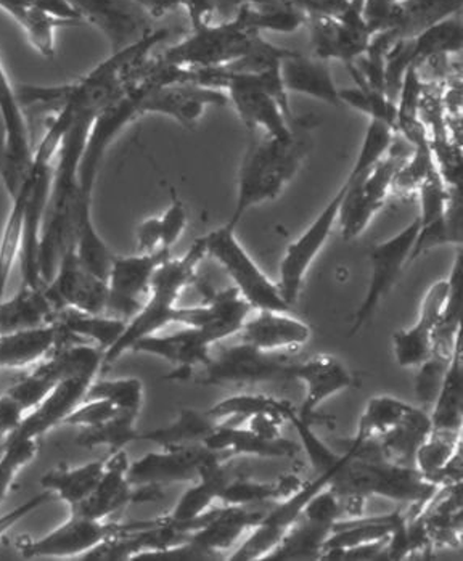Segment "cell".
<instances>
[{"mask_svg": "<svg viewBox=\"0 0 463 561\" xmlns=\"http://www.w3.org/2000/svg\"><path fill=\"white\" fill-rule=\"evenodd\" d=\"M232 19L255 33L293 34L306 26L308 12L285 0H267L240 7Z\"/></svg>", "mask_w": 463, "mask_h": 561, "instance_id": "4dcf8cb0", "label": "cell"}, {"mask_svg": "<svg viewBox=\"0 0 463 561\" xmlns=\"http://www.w3.org/2000/svg\"><path fill=\"white\" fill-rule=\"evenodd\" d=\"M291 378L304 385V401L298 415L308 423L327 399L358 387L356 375L331 354H319L304 363H294Z\"/></svg>", "mask_w": 463, "mask_h": 561, "instance_id": "ffe728a7", "label": "cell"}, {"mask_svg": "<svg viewBox=\"0 0 463 561\" xmlns=\"http://www.w3.org/2000/svg\"><path fill=\"white\" fill-rule=\"evenodd\" d=\"M57 311L44 287L22 285L12 298L0 299V333L19 332L54 322Z\"/></svg>", "mask_w": 463, "mask_h": 561, "instance_id": "f1b7e54d", "label": "cell"}, {"mask_svg": "<svg viewBox=\"0 0 463 561\" xmlns=\"http://www.w3.org/2000/svg\"><path fill=\"white\" fill-rule=\"evenodd\" d=\"M7 439H0V456H2L3 449H5Z\"/></svg>", "mask_w": 463, "mask_h": 561, "instance_id": "94428289", "label": "cell"}, {"mask_svg": "<svg viewBox=\"0 0 463 561\" xmlns=\"http://www.w3.org/2000/svg\"><path fill=\"white\" fill-rule=\"evenodd\" d=\"M57 501L54 492L47 491V489H43V491L37 492L33 497L27 499L26 502H23L19 507L12 508V511L3 513L0 515V539L13 528V526L19 525L20 522L27 518V516L33 515L34 512L39 511L44 505L50 504V502Z\"/></svg>", "mask_w": 463, "mask_h": 561, "instance_id": "db71d44e", "label": "cell"}, {"mask_svg": "<svg viewBox=\"0 0 463 561\" xmlns=\"http://www.w3.org/2000/svg\"><path fill=\"white\" fill-rule=\"evenodd\" d=\"M55 381L39 366L33 371L20 378L7 390V394L12 396L25 412L33 411L55 387Z\"/></svg>", "mask_w": 463, "mask_h": 561, "instance_id": "f907efd6", "label": "cell"}, {"mask_svg": "<svg viewBox=\"0 0 463 561\" xmlns=\"http://www.w3.org/2000/svg\"><path fill=\"white\" fill-rule=\"evenodd\" d=\"M0 181L12 196L33 163L34 146L19 91L0 60Z\"/></svg>", "mask_w": 463, "mask_h": 561, "instance_id": "52a82bcc", "label": "cell"}, {"mask_svg": "<svg viewBox=\"0 0 463 561\" xmlns=\"http://www.w3.org/2000/svg\"><path fill=\"white\" fill-rule=\"evenodd\" d=\"M170 256L171 251L137 253L132 256L116 254L106 278L108 299L105 314L126 322L132 319L149 296L154 272Z\"/></svg>", "mask_w": 463, "mask_h": 561, "instance_id": "7c38bea8", "label": "cell"}, {"mask_svg": "<svg viewBox=\"0 0 463 561\" xmlns=\"http://www.w3.org/2000/svg\"><path fill=\"white\" fill-rule=\"evenodd\" d=\"M200 239L205 244L206 256L221 264L231 277L233 288L255 311L293 312V308L280 294L279 284L267 277L266 272L257 266L236 239L235 229L225 224Z\"/></svg>", "mask_w": 463, "mask_h": 561, "instance_id": "277c9868", "label": "cell"}, {"mask_svg": "<svg viewBox=\"0 0 463 561\" xmlns=\"http://www.w3.org/2000/svg\"><path fill=\"white\" fill-rule=\"evenodd\" d=\"M253 308L235 288L208 295L205 305L177 309L176 323L201 330L208 342H224L239 335L243 323L252 316Z\"/></svg>", "mask_w": 463, "mask_h": 561, "instance_id": "e0dca14e", "label": "cell"}, {"mask_svg": "<svg viewBox=\"0 0 463 561\" xmlns=\"http://www.w3.org/2000/svg\"><path fill=\"white\" fill-rule=\"evenodd\" d=\"M216 425L218 422L206 414V411L182 409L177 419L170 425L150 430V432H140L139 440H149L160 447L204 444Z\"/></svg>", "mask_w": 463, "mask_h": 561, "instance_id": "74e56055", "label": "cell"}, {"mask_svg": "<svg viewBox=\"0 0 463 561\" xmlns=\"http://www.w3.org/2000/svg\"><path fill=\"white\" fill-rule=\"evenodd\" d=\"M463 240V208H462V185L451 187V202L441 218L420 226L414 248H412L410 264L438 247L445 244H459Z\"/></svg>", "mask_w": 463, "mask_h": 561, "instance_id": "e575fe53", "label": "cell"}, {"mask_svg": "<svg viewBox=\"0 0 463 561\" xmlns=\"http://www.w3.org/2000/svg\"><path fill=\"white\" fill-rule=\"evenodd\" d=\"M39 439L7 438V446L0 456V504L9 495L10 488L15 483L16 474L36 457Z\"/></svg>", "mask_w": 463, "mask_h": 561, "instance_id": "7dc6e473", "label": "cell"}, {"mask_svg": "<svg viewBox=\"0 0 463 561\" xmlns=\"http://www.w3.org/2000/svg\"><path fill=\"white\" fill-rule=\"evenodd\" d=\"M137 419H139V412L119 411L102 425L82 428L77 444L85 449L108 447L109 453H118L134 440H139L140 432L136 426Z\"/></svg>", "mask_w": 463, "mask_h": 561, "instance_id": "ab89813d", "label": "cell"}, {"mask_svg": "<svg viewBox=\"0 0 463 561\" xmlns=\"http://www.w3.org/2000/svg\"><path fill=\"white\" fill-rule=\"evenodd\" d=\"M119 409L105 399H84L81 404L65 419L63 425L92 428L102 425L118 414Z\"/></svg>", "mask_w": 463, "mask_h": 561, "instance_id": "f5cc1de1", "label": "cell"}, {"mask_svg": "<svg viewBox=\"0 0 463 561\" xmlns=\"http://www.w3.org/2000/svg\"><path fill=\"white\" fill-rule=\"evenodd\" d=\"M63 339L57 322L19 332L0 333V368H23L39 364Z\"/></svg>", "mask_w": 463, "mask_h": 561, "instance_id": "4316f807", "label": "cell"}, {"mask_svg": "<svg viewBox=\"0 0 463 561\" xmlns=\"http://www.w3.org/2000/svg\"><path fill=\"white\" fill-rule=\"evenodd\" d=\"M352 182V174L346 175L345 182L339 185L336 194L332 196L331 202L319 213L317 218L312 220L311 226L298 237L294 242L288 244L285 250L282 261L279 266L280 294L285 301L293 308L303 290L304 280H306L309 268L317 260L325 244L331 240L336 224H338L339 208L343 199Z\"/></svg>", "mask_w": 463, "mask_h": 561, "instance_id": "ba28073f", "label": "cell"}, {"mask_svg": "<svg viewBox=\"0 0 463 561\" xmlns=\"http://www.w3.org/2000/svg\"><path fill=\"white\" fill-rule=\"evenodd\" d=\"M462 453V433L431 430L414 457V467L435 484L438 474Z\"/></svg>", "mask_w": 463, "mask_h": 561, "instance_id": "b9f144b4", "label": "cell"}, {"mask_svg": "<svg viewBox=\"0 0 463 561\" xmlns=\"http://www.w3.org/2000/svg\"><path fill=\"white\" fill-rule=\"evenodd\" d=\"M92 381L94 380L91 378L79 377L58 381L49 394L33 411L27 412L22 425L12 436L40 439L55 426L63 425L65 419L81 404Z\"/></svg>", "mask_w": 463, "mask_h": 561, "instance_id": "7402d4cb", "label": "cell"}, {"mask_svg": "<svg viewBox=\"0 0 463 561\" xmlns=\"http://www.w3.org/2000/svg\"><path fill=\"white\" fill-rule=\"evenodd\" d=\"M351 456L352 446L349 444L342 462L335 465L331 470L324 471V473H317V478H314V480L309 481L306 484H301L293 494L288 495L282 501L274 502L269 511L264 515V518L257 523L255 528L246 536V539L229 556V560L255 561L266 559L279 546L282 537L290 531L291 526L300 519L308 502L321 489L331 483L338 468Z\"/></svg>", "mask_w": 463, "mask_h": 561, "instance_id": "8992f818", "label": "cell"}, {"mask_svg": "<svg viewBox=\"0 0 463 561\" xmlns=\"http://www.w3.org/2000/svg\"><path fill=\"white\" fill-rule=\"evenodd\" d=\"M206 257L201 239L195 240L181 257H167L154 272L149 296L140 311L126 323L125 332L103 356V367L115 364L123 354L146 336L161 332L170 323H176L177 299L188 285L197 282V268Z\"/></svg>", "mask_w": 463, "mask_h": 561, "instance_id": "7a4b0ae2", "label": "cell"}, {"mask_svg": "<svg viewBox=\"0 0 463 561\" xmlns=\"http://www.w3.org/2000/svg\"><path fill=\"white\" fill-rule=\"evenodd\" d=\"M451 359L452 357L441 356V354H431L424 364L417 367L418 371L414 378L415 398L418 399L425 411L433 405Z\"/></svg>", "mask_w": 463, "mask_h": 561, "instance_id": "681fc988", "label": "cell"}, {"mask_svg": "<svg viewBox=\"0 0 463 561\" xmlns=\"http://www.w3.org/2000/svg\"><path fill=\"white\" fill-rule=\"evenodd\" d=\"M263 34L255 33L235 19L206 23L195 27L188 36L170 49L158 55L157 61L164 67L222 68L245 57Z\"/></svg>", "mask_w": 463, "mask_h": 561, "instance_id": "3957f363", "label": "cell"}, {"mask_svg": "<svg viewBox=\"0 0 463 561\" xmlns=\"http://www.w3.org/2000/svg\"><path fill=\"white\" fill-rule=\"evenodd\" d=\"M332 525L315 522L301 515L280 540L279 546L264 560H317L322 559L325 539L331 535Z\"/></svg>", "mask_w": 463, "mask_h": 561, "instance_id": "d590c367", "label": "cell"}, {"mask_svg": "<svg viewBox=\"0 0 463 561\" xmlns=\"http://www.w3.org/2000/svg\"><path fill=\"white\" fill-rule=\"evenodd\" d=\"M430 412L421 408H414L407 412L400 423L387 430L385 435L373 439L380 453L390 462L414 467V457L418 447L430 436Z\"/></svg>", "mask_w": 463, "mask_h": 561, "instance_id": "83f0119b", "label": "cell"}, {"mask_svg": "<svg viewBox=\"0 0 463 561\" xmlns=\"http://www.w3.org/2000/svg\"><path fill=\"white\" fill-rule=\"evenodd\" d=\"M301 486L297 477L280 478L276 483H257L252 480H229L222 489V505L273 504L293 494Z\"/></svg>", "mask_w": 463, "mask_h": 561, "instance_id": "60d3db41", "label": "cell"}, {"mask_svg": "<svg viewBox=\"0 0 463 561\" xmlns=\"http://www.w3.org/2000/svg\"><path fill=\"white\" fill-rule=\"evenodd\" d=\"M314 126L312 118H300L290 139L250 136L236 181L235 208L228 226L236 229L250 209L279 198L306 161Z\"/></svg>", "mask_w": 463, "mask_h": 561, "instance_id": "6da1fadb", "label": "cell"}, {"mask_svg": "<svg viewBox=\"0 0 463 561\" xmlns=\"http://www.w3.org/2000/svg\"><path fill=\"white\" fill-rule=\"evenodd\" d=\"M211 346L201 330L185 327L181 332L170 335H161L158 332L146 336L134 344L130 351L167 360L173 364L174 370L166 378L188 380L194 374V368L206 367L211 363Z\"/></svg>", "mask_w": 463, "mask_h": 561, "instance_id": "d6986e66", "label": "cell"}, {"mask_svg": "<svg viewBox=\"0 0 463 561\" xmlns=\"http://www.w3.org/2000/svg\"><path fill=\"white\" fill-rule=\"evenodd\" d=\"M143 396H146V390H143L142 380L136 377H126L92 381L85 391L84 399H105L119 411H132L140 414Z\"/></svg>", "mask_w": 463, "mask_h": 561, "instance_id": "bcb514c9", "label": "cell"}, {"mask_svg": "<svg viewBox=\"0 0 463 561\" xmlns=\"http://www.w3.org/2000/svg\"><path fill=\"white\" fill-rule=\"evenodd\" d=\"M410 409L412 404L403 399L377 396L367 402L359 419L356 436L360 439H377L400 423Z\"/></svg>", "mask_w": 463, "mask_h": 561, "instance_id": "7bdbcfd3", "label": "cell"}, {"mask_svg": "<svg viewBox=\"0 0 463 561\" xmlns=\"http://www.w3.org/2000/svg\"><path fill=\"white\" fill-rule=\"evenodd\" d=\"M308 15H339L348 9L349 0H297Z\"/></svg>", "mask_w": 463, "mask_h": 561, "instance_id": "680465c9", "label": "cell"}, {"mask_svg": "<svg viewBox=\"0 0 463 561\" xmlns=\"http://www.w3.org/2000/svg\"><path fill=\"white\" fill-rule=\"evenodd\" d=\"M228 460H216L204 468L200 478L194 481V486L181 495L180 502L170 515L164 516L170 525L181 531L192 535V525L206 512L211 511L212 504L221 499L222 489L229 483Z\"/></svg>", "mask_w": 463, "mask_h": 561, "instance_id": "484cf974", "label": "cell"}, {"mask_svg": "<svg viewBox=\"0 0 463 561\" xmlns=\"http://www.w3.org/2000/svg\"><path fill=\"white\" fill-rule=\"evenodd\" d=\"M208 449L228 454L229 457L252 456L263 459H293L300 447L294 440L283 438H266L257 435L246 425H231L218 422L208 438L204 440Z\"/></svg>", "mask_w": 463, "mask_h": 561, "instance_id": "603a6c76", "label": "cell"}, {"mask_svg": "<svg viewBox=\"0 0 463 561\" xmlns=\"http://www.w3.org/2000/svg\"><path fill=\"white\" fill-rule=\"evenodd\" d=\"M184 9L192 30L215 22V0H185Z\"/></svg>", "mask_w": 463, "mask_h": 561, "instance_id": "6f0895ef", "label": "cell"}, {"mask_svg": "<svg viewBox=\"0 0 463 561\" xmlns=\"http://www.w3.org/2000/svg\"><path fill=\"white\" fill-rule=\"evenodd\" d=\"M44 291L57 312L74 309L85 314H105L108 285L79 263L73 248L61 256Z\"/></svg>", "mask_w": 463, "mask_h": 561, "instance_id": "9a60e30c", "label": "cell"}, {"mask_svg": "<svg viewBox=\"0 0 463 561\" xmlns=\"http://www.w3.org/2000/svg\"><path fill=\"white\" fill-rule=\"evenodd\" d=\"M228 105V92L221 89L205 88V85L185 81L158 84L154 79V84L140 103V115L166 116L180 123L181 126L192 129L204 118L206 110Z\"/></svg>", "mask_w": 463, "mask_h": 561, "instance_id": "5bb4252c", "label": "cell"}, {"mask_svg": "<svg viewBox=\"0 0 463 561\" xmlns=\"http://www.w3.org/2000/svg\"><path fill=\"white\" fill-rule=\"evenodd\" d=\"M105 467L106 457L78 467H58L40 478V486L54 492L57 501L73 508L94 491L105 473Z\"/></svg>", "mask_w": 463, "mask_h": 561, "instance_id": "d6a6232c", "label": "cell"}, {"mask_svg": "<svg viewBox=\"0 0 463 561\" xmlns=\"http://www.w3.org/2000/svg\"><path fill=\"white\" fill-rule=\"evenodd\" d=\"M26 412L12 396H0V439H7L22 425Z\"/></svg>", "mask_w": 463, "mask_h": 561, "instance_id": "11a10c76", "label": "cell"}, {"mask_svg": "<svg viewBox=\"0 0 463 561\" xmlns=\"http://www.w3.org/2000/svg\"><path fill=\"white\" fill-rule=\"evenodd\" d=\"M418 229H420V222L415 218L396 236L373 244L369 253L370 278L366 298L356 311L349 336H355L372 320L383 299L400 280L404 268L409 266L412 248L417 239Z\"/></svg>", "mask_w": 463, "mask_h": 561, "instance_id": "9c48e42d", "label": "cell"}, {"mask_svg": "<svg viewBox=\"0 0 463 561\" xmlns=\"http://www.w3.org/2000/svg\"><path fill=\"white\" fill-rule=\"evenodd\" d=\"M57 322L65 332L77 336L79 340L95 344L103 351H108L126 329V320L112 318L106 314H85L74 309H63L55 316Z\"/></svg>", "mask_w": 463, "mask_h": 561, "instance_id": "8d00e7d4", "label": "cell"}, {"mask_svg": "<svg viewBox=\"0 0 463 561\" xmlns=\"http://www.w3.org/2000/svg\"><path fill=\"white\" fill-rule=\"evenodd\" d=\"M339 100H342V105L351 106L369 116L370 122L383 123L396 133V102L387 98L385 92L380 89L356 82V88L339 89Z\"/></svg>", "mask_w": 463, "mask_h": 561, "instance_id": "ee69618b", "label": "cell"}, {"mask_svg": "<svg viewBox=\"0 0 463 561\" xmlns=\"http://www.w3.org/2000/svg\"><path fill=\"white\" fill-rule=\"evenodd\" d=\"M137 5L152 20L163 19L167 13L184 9L185 0H136Z\"/></svg>", "mask_w": 463, "mask_h": 561, "instance_id": "91938a15", "label": "cell"}, {"mask_svg": "<svg viewBox=\"0 0 463 561\" xmlns=\"http://www.w3.org/2000/svg\"><path fill=\"white\" fill-rule=\"evenodd\" d=\"M280 75L288 94L293 92L327 105L342 106L339 88L332 75L331 61L291 50L280 65Z\"/></svg>", "mask_w": 463, "mask_h": 561, "instance_id": "d4e9b609", "label": "cell"}, {"mask_svg": "<svg viewBox=\"0 0 463 561\" xmlns=\"http://www.w3.org/2000/svg\"><path fill=\"white\" fill-rule=\"evenodd\" d=\"M161 233V250L171 251L180 242L188 226V211L176 191H171V203L163 215L158 216Z\"/></svg>", "mask_w": 463, "mask_h": 561, "instance_id": "816d5d0a", "label": "cell"}, {"mask_svg": "<svg viewBox=\"0 0 463 561\" xmlns=\"http://www.w3.org/2000/svg\"><path fill=\"white\" fill-rule=\"evenodd\" d=\"M463 46L462 13L441 20L409 39L410 64L420 68L425 64L448 60L461 54Z\"/></svg>", "mask_w": 463, "mask_h": 561, "instance_id": "f546056e", "label": "cell"}, {"mask_svg": "<svg viewBox=\"0 0 463 561\" xmlns=\"http://www.w3.org/2000/svg\"><path fill=\"white\" fill-rule=\"evenodd\" d=\"M431 430L462 433L463 425V357L462 340L455 347L451 364L430 411Z\"/></svg>", "mask_w": 463, "mask_h": 561, "instance_id": "1f68e13d", "label": "cell"}, {"mask_svg": "<svg viewBox=\"0 0 463 561\" xmlns=\"http://www.w3.org/2000/svg\"><path fill=\"white\" fill-rule=\"evenodd\" d=\"M306 26L312 55L325 61H343L346 67L355 65L372 43V33L351 5L339 15H308Z\"/></svg>", "mask_w": 463, "mask_h": 561, "instance_id": "4fadbf2b", "label": "cell"}, {"mask_svg": "<svg viewBox=\"0 0 463 561\" xmlns=\"http://www.w3.org/2000/svg\"><path fill=\"white\" fill-rule=\"evenodd\" d=\"M222 89L228 92L229 103H232L243 126L252 134L274 137V139H290L297 130L300 118L288 112L264 85L261 75L229 73L221 68Z\"/></svg>", "mask_w": 463, "mask_h": 561, "instance_id": "5b68a950", "label": "cell"}, {"mask_svg": "<svg viewBox=\"0 0 463 561\" xmlns=\"http://www.w3.org/2000/svg\"><path fill=\"white\" fill-rule=\"evenodd\" d=\"M243 343L266 353L297 350L311 340L312 330L293 312L256 311L240 330Z\"/></svg>", "mask_w": 463, "mask_h": 561, "instance_id": "44dd1931", "label": "cell"}, {"mask_svg": "<svg viewBox=\"0 0 463 561\" xmlns=\"http://www.w3.org/2000/svg\"><path fill=\"white\" fill-rule=\"evenodd\" d=\"M294 363L277 353H266L246 343L222 351L204 367V378L198 383L206 387L228 385H255L266 381L290 380Z\"/></svg>", "mask_w": 463, "mask_h": 561, "instance_id": "8fae6325", "label": "cell"}, {"mask_svg": "<svg viewBox=\"0 0 463 561\" xmlns=\"http://www.w3.org/2000/svg\"><path fill=\"white\" fill-rule=\"evenodd\" d=\"M116 523L99 522L71 513L67 522L40 539L19 543V552L26 560H73L88 553L106 537L115 535Z\"/></svg>", "mask_w": 463, "mask_h": 561, "instance_id": "2e32d148", "label": "cell"}, {"mask_svg": "<svg viewBox=\"0 0 463 561\" xmlns=\"http://www.w3.org/2000/svg\"><path fill=\"white\" fill-rule=\"evenodd\" d=\"M137 253H154L161 250V233L158 216L139 224L136 232Z\"/></svg>", "mask_w": 463, "mask_h": 561, "instance_id": "9f6ffc18", "label": "cell"}, {"mask_svg": "<svg viewBox=\"0 0 463 561\" xmlns=\"http://www.w3.org/2000/svg\"><path fill=\"white\" fill-rule=\"evenodd\" d=\"M228 454L215 453L205 444L161 447L130 462L128 481L132 488H161L174 483H194L201 471L216 460H229Z\"/></svg>", "mask_w": 463, "mask_h": 561, "instance_id": "30bf717a", "label": "cell"}, {"mask_svg": "<svg viewBox=\"0 0 463 561\" xmlns=\"http://www.w3.org/2000/svg\"><path fill=\"white\" fill-rule=\"evenodd\" d=\"M448 298V278L435 282L424 299L417 322L393 335V353L396 364L403 368H417L433 354V333Z\"/></svg>", "mask_w": 463, "mask_h": 561, "instance_id": "ac0fdd59", "label": "cell"}, {"mask_svg": "<svg viewBox=\"0 0 463 561\" xmlns=\"http://www.w3.org/2000/svg\"><path fill=\"white\" fill-rule=\"evenodd\" d=\"M283 401L273 396L264 394H236L216 402L212 408L206 409V414L216 422L243 425L250 416L261 412H274L282 409Z\"/></svg>", "mask_w": 463, "mask_h": 561, "instance_id": "f6af8a7d", "label": "cell"}, {"mask_svg": "<svg viewBox=\"0 0 463 561\" xmlns=\"http://www.w3.org/2000/svg\"><path fill=\"white\" fill-rule=\"evenodd\" d=\"M27 175V174H26ZM12 208L0 233V299L5 295L7 284L13 267L20 261L23 243V226H25V208L27 198V179L22 182L19 191L12 196Z\"/></svg>", "mask_w": 463, "mask_h": 561, "instance_id": "f35d334b", "label": "cell"}, {"mask_svg": "<svg viewBox=\"0 0 463 561\" xmlns=\"http://www.w3.org/2000/svg\"><path fill=\"white\" fill-rule=\"evenodd\" d=\"M285 419L297 430L298 435H300L301 444H303V449L306 450L309 460H311L312 468H314L317 473H324V471L331 470L335 465L342 462L345 453H343L342 456L334 453L332 447H328L324 440L315 435L314 430L311 428V423L300 419L293 405L288 404L287 411H285Z\"/></svg>", "mask_w": 463, "mask_h": 561, "instance_id": "c3c4849f", "label": "cell"}, {"mask_svg": "<svg viewBox=\"0 0 463 561\" xmlns=\"http://www.w3.org/2000/svg\"><path fill=\"white\" fill-rule=\"evenodd\" d=\"M463 0H397L393 27L396 39H410L428 26L462 13Z\"/></svg>", "mask_w": 463, "mask_h": 561, "instance_id": "836d02e7", "label": "cell"}, {"mask_svg": "<svg viewBox=\"0 0 463 561\" xmlns=\"http://www.w3.org/2000/svg\"><path fill=\"white\" fill-rule=\"evenodd\" d=\"M129 463L125 449L109 453L106 457L105 473H103L102 480L81 504L71 508V513L105 522L106 516L113 515L130 504L132 486L128 481Z\"/></svg>", "mask_w": 463, "mask_h": 561, "instance_id": "cb8c5ba5", "label": "cell"}]
</instances>
